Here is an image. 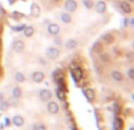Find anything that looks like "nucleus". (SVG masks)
I'll return each instance as SVG.
<instances>
[{"label":"nucleus","mask_w":134,"mask_h":130,"mask_svg":"<svg viewBox=\"0 0 134 130\" xmlns=\"http://www.w3.org/2000/svg\"><path fill=\"white\" fill-rule=\"evenodd\" d=\"M59 53H60V51H59V49H57V47L54 46H51V47H47L46 49V56L48 59H57L59 56Z\"/></svg>","instance_id":"1"},{"label":"nucleus","mask_w":134,"mask_h":130,"mask_svg":"<svg viewBox=\"0 0 134 130\" xmlns=\"http://www.w3.org/2000/svg\"><path fill=\"white\" fill-rule=\"evenodd\" d=\"M78 8V4L75 0H66L65 1V9L68 13H73Z\"/></svg>","instance_id":"2"},{"label":"nucleus","mask_w":134,"mask_h":130,"mask_svg":"<svg viewBox=\"0 0 134 130\" xmlns=\"http://www.w3.org/2000/svg\"><path fill=\"white\" fill-rule=\"evenodd\" d=\"M39 97L41 101L44 102H48V101L52 99V92L48 90V89H41L39 91Z\"/></svg>","instance_id":"3"},{"label":"nucleus","mask_w":134,"mask_h":130,"mask_svg":"<svg viewBox=\"0 0 134 130\" xmlns=\"http://www.w3.org/2000/svg\"><path fill=\"white\" fill-rule=\"evenodd\" d=\"M59 109H60V108H59L58 103L53 102V101H48V103H47V111H48L49 114H52V115L58 114Z\"/></svg>","instance_id":"4"},{"label":"nucleus","mask_w":134,"mask_h":130,"mask_svg":"<svg viewBox=\"0 0 134 130\" xmlns=\"http://www.w3.org/2000/svg\"><path fill=\"white\" fill-rule=\"evenodd\" d=\"M71 73H72V77H73V79H74V82H75V83H76L78 81H80V79L83 77V72H82V70H81L79 66H78V67H75V69H74L73 71L71 72Z\"/></svg>","instance_id":"5"},{"label":"nucleus","mask_w":134,"mask_h":130,"mask_svg":"<svg viewBox=\"0 0 134 130\" xmlns=\"http://www.w3.org/2000/svg\"><path fill=\"white\" fill-rule=\"evenodd\" d=\"M12 47H13V50L16 53H20V52H23V50L25 49V44H24L23 40H15V42H13Z\"/></svg>","instance_id":"6"},{"label":"nucleus","mask_w":134,"mask_h":130,"mask_svg":"<svg viewBox=\"0 0 134 130\" xmlns=\"http://www.w3.org/2000/svg\"><path fill=\"white\" fill-rule=\"evenodd\" d=\"M47 31H48L49 34L57 36V34H59V32H60V27H59L58 24H49V25L47 26Z\"/></svg>","instance_id":"7"},{"label":"nucleus","mask_w":134,"mask_h":130,"mask_svg":"<svg viewBox=\"0 0 134 130\" xmlns=\"http://www.w3.org/2000/svg\"><path fill=\"white\" fill-rule=\"evenodd\" d=\"M32 79H33V82H35V83H41V82H44V79H45V73L41 71H35L34 73L32 74Z\"/></svg>","instance_id":"8"},{"label":"nucleus","mask_w":134,"mask_h":130,"mask_svg":"<svg viewBox=\"0 0 134 130\" xmlns=\"http://www.w3.org/2000/svg\"><path fill=\"white\" fill-rule=\"evenodd\" d=\"M83 93H85L86 98H87L90 102H93V101L95 99V93H94V90H93V89H90V88L85 89V90H83Z\"/></svg>","instance_id":"9"},{"label":"nucleus","mask_w":134,"mask_h":130,"mask_svg":"<svg viewBox=\"0 0 134 130\" xmlns=\"http://www.w3.org/2000/svg\"><path fill=\"white\" fill-rule=\"evenodd\" d=\"M12 123H13L15 127H23L24 123H25V121H24L23 116L15 115V116H13V118H12Z\"/></svg>","instance_id":"10"},{"label":"nucleus","mask_w":134,"mask_h":130,"mask_svg":"<svg viewBox=\"0 0 134 130\" xmlns=\"http://www.w3.org/2000/svg\"><path fill=\"white\" fill-rule=\"evenodd\" d=\"M111 77H112V79L115 81V82H122L124 81L122 73H121L120 71H118V70H113L112 73H111Z\"/></svg>","instance_id":"11"},{"label":"nucleus","mask_w":134,"mask_h":130,"mask_svg":"<svg viewBox=\"0 0 134 130\" xmlns=\"http://www.w3.org/2000/svg\"><path fill=\"white\" fill-rule=\"evenodd\" d=\"M95 5V8H97V12L98 13H104L105 11H106V2L102 1V0H100V1H98Z\"/></svg>","instance_id":"12"},{"label":"nucleus","mask_w":134,"mask_h":130,"mask_svg":"<svg viewBox=\"0 0 134 130\" xmlns=\"http://www.w3.org/2000/svg\"><path fill=\"white\" fill-rule=\"evenodd\" d=\"M120 8H121V11H122L124 13H126V14H128V13L132 12V6H131L128 2H126V1L120 2Z\"/></svg>","instance_id":"13"},{"label":"nucleus","mask_w":134,"mask_h":130,"mask_svg":"<svg viewBox=\"0 0 134 130\" xmlns=\"http://www.w3.org/2000/svg\"><path fill=\"white\" fill-rule=\"evenodd\" d=\"M31 14H32L34 18H38L40 14V7L38 4H32L31 6Z\"/></svg>","instance_id":"14"},{"label":"nucleus","mask_w":134,"mask_h":130,"mask_svg":"<svg viewBox=\"0 0 134 130\" xmlns=\"http://www.w3.org/2000/svg\"><path fill=\"white\" fill-rule=\"evenodd\" d=\"M124 128V121L120 117H116L114 119V130H122Z\"/></svg>","instance_id":"15"},{"label":"nucleus","mask_w":134,"mask_h":130,"mask_svg":"<svg viewBox=\"0 0 134 130\" xmlns=\"http://www.w3.org/2000/svg\"><path fill=\"white\" fill-rule=\"evenodd\" d=\"M65 46H66V49H68V50H73V49H75V47L78 46V42L74 40V39H68L66 42Z\"/></svg>","instance_id":"16"},{"label":"nucleus","mask_w":134,"mask_h":130,"mask_svg":"<svg viewBox=\"0 0 134 130\" xmlns=\"http://www.w3.org/2000/svg\"><path fill=\"white\" fill-rule=\"evenodd\" d=\"M33 34H34V28H33L32 26H26V27L24 28V36H25L26 38L32 37Z\"/></svg>","instance_id":"17"},{"label":"nucleus","mask_w":134,"mask_h":130,"mask_svg":"<svg viewBox=\"0 0 134 130\" xmlns=\"http://www.w3.org/2000/svg\"><path fill=\"white\" fill-rule=\"evenodd\" d=\"M60 19L64 24H69L72 21V18H71V14L68 12H65V13H61L60 16Z\"/></svg>","instance_id":"18"},{"label":"nucleus","mask_w":134,"mask_h":130,"mask_svg":"<svg viewBox=\"0 0 134 130\" xmlns=\"http://www.w3.org/2000/svg\"><path fill=\"white\" fill-rule=\"evenodd\" d=\"M102 40H104L106 44H112V43H114V37L111 34V33H106V34L102 36Z\"/></svg>","instance_id":"19"},{"label":"nucleus","mask_w":134,"mask_h":130,"mask_svg":"<svg viewBox=\"0 0 134 130\" xmlns=\"http://www.w3.org/2000/svg\"><path fill=\"white\" fill-rule=\"evenodd\" d=\"M21 89L19 88V86H14L13 89H12V97L14 98H20L21 97Z\"/></svg>","instance_id":"20"},{"label":"nucleus","mask_w":134,"mask_h":130,"mask_svg":"<svg viewBox=\"0 0 134 130\" xmlns=\"http://www.w3.org/2000/svg\"><path fill=\"white\" fill-rule=\"evenodd\" d=\"M57 97H58V99L65 102L66 101V92L63 90H60V89H58V90H57Z\"/></svg>","instance_id":"21"},{"label":"nucleus","mask_w":134,"mask_h":130,"mask_svg":"<svg viewBox=\"0 0 134 130\" xmlns=\"http://www.w3.org/2000/svg\"><path fill=\"white\" fill-rule=\"evenodd\" d=\"M14 78H15V81L19 82V83H23V82H25V79H26L25 78V74H24L23 72H16Z\"/></svg>","instance_id":"22"},{"label":"nucleus","mask_w":134,"mask_h":130,"mask_svg":"<svg viewBox=\"0 0 134 130\" xmlns=\"http://www.w3.org/2000/svg\"><path fill=\"white\" fill-rule=\"evenodd\" d=\"M83 6L87 9H91L94 6V1H93V0H83Z\"/></svg>","instance_id":"23"},{"label":"nucleus","mask_w":134,"mask_h":130,"mask_svg":"<svg viewBox=\"0 0 134 130\" xmlns=\"http://www.w3.org/2000/svg\"><path fill=\"white\" fill-rule=\"evenodd\" d=\"M8 107L9 105H8V103H7L6 101L2 99L1 102H0V110H1V111H6V110L8 109Z\"/></svg>","instance_id":"24"},{"label":"nucleus","mask_w":134,"mask_h":130,"mask_svg":"<svg viewBox=\"0 0 134 130\" xmlns=\"http://www.w3.org/2000/svg\"><path fill=\"white\" fill-rule=\"evenodd\" d=\"M7 103H8V105H13V107H16V105L19 104L18 98H14V97L9 98V102H7Z\"/></svg>","instance_id":"25"},{"label":"nucleus","mask_w":134,"mask_h":130,"mask_svg":"<svg viewBox=\"0 0 134 130\" xmlns=\"http://www.w3.org/2000/svg\"><path fill=\"white\" fill-rule=\"evenodd\" d=\"M53 79H54V81L60 79V71H59V70H55V71L53 72Z\"/></svg>","instance_id":"26"},{"label":"nucleus","mask_w":134,"mask_h":130,"mask_svg":"<svg viewBox=\"0 0 134 130\" xmlns=\"http://www.w3.org/2000/svg\"><path fill=\"white\" fill-rule=\"evenodd\" d=\"M21 17H23V14L19 13V12H13V14H12V18L16 19V20H19V19H20Z\"/></svg>","instance_id":"27"},{"label":"nucleus","mask_w":134,"mask_h":130,"mask_svg":"<svg viewBox=\"0 0 134 130\" xmlns=\"http://www.w3.org/2000/svg\"><path fill=\"white\" fill-rule=\"evenodd\" d=\"M34 130H46V127H45L44 124H35Z\"/></svg>","instance_id":"28"},{"label":"nucleus","mask_w":134,"mask_h":130,"mask_svg":"<svg viewBox=\"0 0 134 130\" xmlns=\"http://www.w3.org/2000/svg\"><path fill=\"white\" fill-rule=\"evenodd\" d=\"M128 77H130L131 81H133V79H134V70L133 69L128 70Z\"/></svg>","instance_id":"29"},{"label":"nucleus","mask_w":134,"mask_h":130,"mask_svg":"<svg viewBox=\"0 0 134 130\" xmlns=\"http://www.w3.org/2000/svg\"><path fill=\"white\" fill-rule=\"evenodd\" d=\"M93 49H95V50H98V51H101V45H100V43L99 42H97L94 44V46H93Z\"/></svg>","instance_id":"30"},{"label":"nucleus","mask_w":134,"mask_h":130,"mask_svg":"<svg viewBox=\"0 0 134 130\" xmlns=\"http://www.w3.org/2000/svg\"><path fill=\"white\" fill-rule=\"evenodd\" d=\"M100 58H101V62H104V63H107V62H108V56H107V54H101Z\"/></svg>","instance_id":"31"},{"label":"nucleus","mask_w":134,"mask_h":130,"mask_svg":"<svg viewBox=\"0 0 134 130\" xmlns=\"http://www.w3.org/2000/svg\"><path fill=\"white\" fill-rule=\"evenodd\" d=\"M26 26L25 25H20V26H18V27H14V30L15 31H21V30H24Z\"/></svg>","instance_id":"32"},{"label":"nucleus","mask_w":134,"mask_h":130,"mask_svg":"<svg viewBox=\"0 0 134 130\" xmlns=\"http://www.w3.org/2000/svg\"><path fill=\"white\" fill-rule=\"evenodd\" d=\"M122 23H124L122 25H124V26H125V27H126V26L128 25V19H127V18H126V19H124V20H122Z\"/></svg>","instance_id":"33"},{"label":"nucleus","mask_w":134,"mask_h":130,"mask_svg":"<svg viewBox=\"0 0 134 130\" xmlns=\"http://www.w3.org/2000/svg\"><path fill=\"white\" fill-rule=\"evenodd\" d=\"M55 44H57V45H60V44H61V42H60L59 39H55Z\"/></svg>","instance_id":"34"},{"label":"nucleus","mask_w":134,"mask_h":130,"mask_svg":"<svg viewBox=\"0 0 134 130\" xmlns=\"http://www.w3.org/2000/svg\"><path fill=\"white\" fill-rule=\"evenodd\" d=\"M130 24H131V25H134V20H133V19H131V20H130Z\"/></svg>","instance_id":"35"},{"label":"nucleus","mask_w":134,"mask_h":130,"mask_svg":"<svg viewBox=\"0 0 134 130\" xmlns=\"http://www.w3.org/2000/svg\"><path fill=\"white\" fill-rule=\"evenodd\" d=\"M2 99H4V96H2V93H0V102H1Z\"/></svg>","instance_id":"36"},{"label":"nucleus","mask_w":134,"mask_h":130,"mask_svg":"<svg viewBox=\"0 0 134 130\" xmlns=\"http://www.w3.org/2000/svg\"><path fill=\"white\" fill-rule=\"evenodd\" d=\"M5 122H6V124H7V126H8V124H9V121H8V119H7V118L5 119Z\"/></svg>","instance_id":"37"},{"label":"nucleus","mask_w":134,"mask_h":130,"mask_svg":"<svg viewBox=\"0 0 134 130\" xmlns=\"http://www.w3.org/2000/svg\"><path fill=\"white\" fill-rule=\"evenodd\" d=\"M8 1H9V2H12V1H13V2H14V1H15V0H8Z\"/></svg>","instance_id":"38"},{"label":"nucleus","mask_w":134,"mask_h":130,"mask_svg":"<svg viewBox=\"0 0 134 130\" xmlns=\"http://www.w3.org/2000/svg\"><path fill=\"white\" fill-rule=\"evenodd\" d=\"M128 1H130V2H133V1H134V0H128Z\"/></svg>","instance_id":"39"},{"label":"nucleus","mask_w":134,"mask_h":130,"mask_svg":"<svg viewBox=\"0 0 134 130\" xmlns=\"http://www.w3.org/2000/svg\"><path fill=\"white\" fill-rule=\"evenodd\" d=\"M53 1H55V2H57V1H60V0H53Z\"/></svg>","instance_id":"40"},{"label":"nucleus","mask_w":134,"mask_h":130,"mask_svg":"<svg viewBox=\"0 0 134 130\" xmlns=\"http://www.w3.org/2000/svg\"><path fill=\"white\" fill-rule=\"evenodd\" d=\"M130 130H133V128H130Z\"/></svg>","instance_id":"41"}]
</instances>
